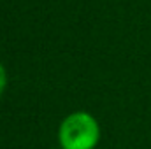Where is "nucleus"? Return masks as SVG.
Returning a JSON list of instances; mask_svg holds the SVG:
<instances>
[{"label": "nucleus", "mask_w": 151, "mask_h": 149, "mask_svg": "<svg viewBox=\"0 0 151 149\" xmlns=\"http://www.w3.org/2000/svg\"><path fill=\"white\" fill-rule=\"evenodd\" d=\"M100 139L97 119L88 112L69 114L58 130V142L62 149H93Z\"/></svg>", "instance_id": "f257e3e1"}, {"label": "nucleus", "mask_w": 151, "mask_h": 149, "mask_svg": "<svg viewBox=\"0 0 151 149\" xmlns=\"http://www.w3.org/2000/svg\"><path fill=\"white\" fill-rule=\"evenodd\" d=\"M5 82H7V77H5V70L2 69V65H0V93L4 91V88H5Z\"/></svg>", "instance_id": "f03ea898"}]
</instances>
